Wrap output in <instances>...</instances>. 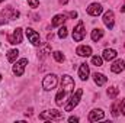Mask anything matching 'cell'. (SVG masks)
<instances>
[{
	"mask_svg": "<svg viewBox=\"0 0 125 123\" xmlns=\"http://www.w3.org/2000/svg\"><path fill=\"white\" fill-rule=\"evenodd\" d=\"M19 18V12L18 10H13V7H6L0 12V25H4L7 23L9 20H13V19H18Z\"/></svg>",
	"mask_w": 125,
	"mask_h": 123,
	"instance_id": "6da1fadb",
	"label": "cell"
},
{
	"mask_svg": "<svg viewBox=\"0 0 125 123\" xmlns=\"http://www.w3.org/2000/svg\"><path fill=\"white\" fill-rule=\"evenodd\" d=\"M82 96H83V90L82 88H77L76 90V93L70 97V100H68V103L65 104V107H64V110L65 112H71L79 103H80V98H82Z\"/></svg>",
	"mask_w": 125,
	"mask_h": 123,
	"instance_id": "7a4b0ae2",
	"label": "cell"
},
{
	"mask_svg": "<svg viewBox=\"0 0 125 123\" xmlns=\"http://www.w3.org/2000/svg\"><path fill=\"white\" fill-rule=\"evenodd\" d=\"M62 113L58 110H45L39 114L41 120H62Z\"/></svg>",
	"mask_w": 125,
	"mask_h": 123,
	"instance_id": "3957f363",
	"label": "cell"
},
{
	"mask_svg": "<svg viewBox=\"0 0 125 123\" xmlns=\"http://www.w3.org/2000/svg\"><path fill=\"white\" fill-rule=\"evenodd\" d=\"M84 36H86V31H84V23L80 20L77 25H76V28H74V31H73V39L76 41V42H82L83 39H84Z\"/></svg>",
	"mask_w": 125,
	"mask_h": 123,
	"instance_id": "277c9868",
	"label": "cell"
},
{
	"mask_svg": "<svg viewBox=\"0 0 125 123\" xmlns=\"http://www.w3.org/2000/svg\"><path fill=\"white\" fill-rule=\"evenodd\" d=\"M55 86H57V75H55V74H48V75L44 77V81H42L44 90L50 91V90L55 88Z\"/></svg>",
	"mask_w": 125,
	"mask_h": 123,
	"instance_id": "5b68a950",
	"label": "cell"
},
{
	"mask_svg": "<svg viewBox=\"0 0 125 123\" xmlns=\"http://www.w3.org/2000/svg\"><path fill=\"white\" fill-rule=\"evenodd\" d=\"M7 41H9V44H12V45H19V44H22V29H21V28L13 29V32L7 36Z\"/></svg>",
	"mask_w": 125,
	"mask_h": 123,
	"instance_id": "8992f818",
	"label": "cell"
},
{
	"mask_svg": "<svg viewBox=\"0 0 125 123\" xmlns=\"http://www.w3.org/2000/svg\"><path fill=\"white\" fill-rule=\"evenodd\" d=\"M26 64H28V60H26V58H22V60H19V61H15V65H13V74H15L16 77H22Z\"/></svg>",
	"mask_w": 125,
	"mask_h": 123,
	"instance_id": "52a82bcc",
	"label": "cell"
},
{
	"mask_svg": "<svg viewBox=\"0 0 125 123\" xmlns=\"http://www.w3.org/2000/svg\"><path fill=\"white\" fill-rule=\"evenodd\" d=\"M26 36H28V39H29V42H31L32 45H35V46H39L41 45V38H39V33L38 32H35L32 28H28L26 31Z\"/></svg>",
	"mask_w": 125,
	"mask_h": 123,
	"instance_id": "ba28073f",
	"label": "cell"
},
{
	"mask_svg": "<svg viewBox=\"0 0 125 123\" xmlns=\"http://www.w3.org/2000/svg\"><path fill=\"white\" fill-rule=\"evenodd\" d=\"M61 87L65 90L67 94L68 93H73V90H74V80L70 75H64L62 80H61Z\"/></svg>",
	"mask_w": 125,
	"mask_h": 123,
	"instance_id": "9c48e42d",
	"label": "cell"
},
{
	"mask_svg": "<svg viewBox=\"0 0 125 123\" xmlns=\"http://www.w3.org/2000/svg\"><path fill=\"white\" fill-rule=\"evenodd\" d=\"M103 23H105L106 28L114 29V26H115V16H114V12L112 10H108L103 15Z\"/></svg>",
	"mask_w": 125,
	"mask_h": 123,
	"instance_id": "30bf717a",
	"label": "cell"
},
{
	"mask_svg": "<svg viewBox=\"0 0 125 123\" xmlns=\"http://www.w3.org/2000/svg\"><path fill=\"white\" fill-rule=\"evenodd\" d=\"M103 117H105V113L100 109H94L89 113V122H97V120H102Z\"/></svg>",
	"mask_w": 125,
	"mask_h": 123,
	"instance_id": "8fae6325",
	"label": "cell"
},
{
	"mask_svg": "<svg viewBox=\"0 0 125 123\" xmlns=\"http://www.w3.org/2000/svg\"><path fill=\"white\" fill-rule=\"evenodd\" d=\"M89 72H90L89 65H87L86 62L80 64V68H79V77H80V80H82V81H86V80L89 78Z\"/></svg>",
	"mask_w": 125,
	"mask_h": 123,
	"instance_id": "7c38bea8",
	"label": "cell"
},
{
	"mask_svg": "<svg viewBox=\"0 0 125 123\" xmlns=\"http://www.w3.org/2000/svg\"><path fill=\"white\" fill-rule=\"evenodd\" d=\"M102 12H103V7H102L99 3H92V4L87 7V13H89L90 16H99Z\"/></svg>",
	"mask_w": 125,
	"mask_h": 123,
	"instance_id": "4fadbf2b",
	"label": "cell"
},
{
	"mask_svg": "<svg viewBox=\"0 0 125 123\" xmlns=\"http://www.w3.org/2000/svg\"><path fill=\"white\" fill-rule=\"evenodd\" d=\"M76 54L79 57H90L92 55V48L87 46V45H80V46H77Z\"/></svg>",
	"mask_w": 125,
	"mask_h": 123,
	"instance_id": "5bb4252c",
	"label": "cell"
},
{
	"mask_svg": "<svg viewBox=\"0 0 125 123\" xmlns=\"http://www.w3.org/2000/svg\"><path fill=\"white\" fill-rule=\"evenodd\" d=\"M124 70H125V62L122 61V60H118V61H115L111 65V71L115 72V74H119V72H122Z\"/></svg>",
	"mask_w": 125,
	"mask_h": 123,
	"instance_id": "9a60e30c",
	"label": "cell"
},
{
	"mask_svg": "<svg viewBox=\"0 0 125 123\" xmlns=\"http://www.w3.org/2000/svg\"><path fill=\"white\" fill-rule=\"evenodd\" d=\"M116 51L115 49H105L103 51V55H102V58L103 60H106V61H112V60H115L116 58Z\"/></svg>",
	"mask_w": 125,
	"mask_h": 123,
	"instance_id": "2e32d148",
	"label": "cell"
},
{
	"mask_svg": "<svg viewBox=\"0 0 125 123\" xmlns=\"http://www.w3.org/2000/svg\"><path fill=\"white\" fill-rule=\"evenodd\" d=\"M93 80H94V84L96 86H103L105 83H106V77L103 75V74H100V72H94L93 74Z\"/></svg>",
	"mask_w": 125,
	"mask_h": 123,
	"instance_id": "e0dca14e",
	"label": "cell"
},
{
	"mask_svg": "<svg viewBox=\"0 0 125 123\" xmlns=\"http://www.w3.org/2000/svg\"><path fill=\"white\" fill-rule=\"evenodd\" d=\"M64 22H65V15H55L54 16V19H52V26L54 28H57V26H61L64 25Z\"/></svg>",
	"mask_w": 125,
	"mask_h": 123,
	"instance_id": "ac0fdd59",
	"label": "cell"
},
{
	"mask_svg": "<svg viewBox=\"0 0 125 123\" xmlns=\"http://www.w3.org/2000/svg\"><path fill=\"white\" fill-rule=\"evenodd\" d=\"M18 57H19V51L18 49H10L7 52V61L9 62H15L18 60Z\"/></svg>",
	"mask_w": 125,
	"mask_h": 123,
	"instance_id": "d6986e66",
	"label": "cell"
},
{
	"mask_svg": "<svg viewBox=\"0 0 125 123\" xmlns=\"http://www.w3.org/2000/svg\"><path fill=\"white\" fill-rule=\"evenodd\" d=\"M102 36H103V31L102 29H93L92 35H90V38H92L93 42H97L99 39H102Z\"/></svg>",
	"mask_w": 125,
	"mask_h": 123,
	"instance_id": "ffe728a7",
	"label": "cell"
},
{
	"mask_svg": "<svg viewBox=\"0 0 125 123\" xmlns=\"http://www.w3.org/2000/svg\"><path fill=\"white\" fill-rule=\"evenodd\" d=\"M65 94H67L65 90L61 87V88H60V91L57 93V97H55V104H57V106H61V104H62V98L65 97Z\"/></svg>",
	"mask_w": 125,
	"mask_h": 123,
	"instance_id": "44dd1931",
	"label": "cell"
},
{
	"mask_svg": "<svg viewBox=\"0 0 125 123\" xmlns=\"http://www.w3.org/2000/svg\"><path fill=\"white\" fill-rule=\"evenodd\" d=\"M118 93H119V90H118L116 87H111V88H108V96H109L111 98H115V97L118 96Z\"/></svg>",
	"mask_w": 125,
	"mask_h": 123,
	"instance_id": "7402d4cb",
	"label": "cell"
},
{
	"mask_svg": "<svg viewBox=\"0 0 125 123\" xmlns=\"http://www.w3.org/2000/svg\"><path fill=\"white\" fill-rule=\"evenodd\" d=\"M118 106H119L118 101H115V103L112 104V116H114V117H118V114H119V113H118V112H119V107H118Z\"/></svg>",
	"mask_w": 125,
	"mask_h": 123,
	"instance_id": "603a6c76",
	"label": "cell"
},
{
	"mask_svg": "<svg viewBox=\"0 0 125 123\" xmlns=\"http://www.w3.org/2000/svg\"><path fill=\"white\" fill-rule=\"evenodd\" d=\"M102 62H103V60H102L100 57H97V55L92 57V64H93V65H96V67H102Z\"/></svg>",
	"mask_w": 125,
	"mask_h": 123,
	"instance_id": "cb8c5ba5",
	"label": "cell"
},
{
	"mask_svg": "<svg viewBox=\"0 0 125 123\" xmlns=\"http://www.w3.org/2000/svg\"><path fill=\"white\" fill-rule=\"evenodd\" d=\"M52 55H54V60H55L57 62H62L64 61V55H62V52H60V51H55Z\"/></svg>",
	"mask_w": 125,
	"mask_h": 123,
	"instance_id": "d4e9b609",
	"label": "cell"
},
{
	"mask_svg": "<svg viewBox=\"0 0 125 123\" xmlns=\"http://www.w3.org/2000/svg\"><path fill=\"white\" fill-rule=\"evenodd\" d=\"M58 36H60L61 39H64V38L67 36V28H65V26H61V28H60V31H58Z\"/></svg>",
	"mask_w": 125,
	"mask_h": 123,
	"instance_id": "484cf974",
	"label": "cell"
},
{
	"mask_svg": "<svg viewBox=\"0 0 125 123\" xmlns=\"http://www.w3.org/2000/svg\"><path fill=\"white\" fill-rule=\"evenodd\" d=\"M50 52H51V46H50V45H47V46L42 49V52H41V54H42V57H45V55H48Z\"/></svg>",
	"mask_w": 125,
	"mask_h": 123,
	"instance_id": "4316f807",
	"label": "cell"
},
{
	"mask_svg": "<svg viewBox=\"0 0 125 123\" xmlns=\"http://www.w3.org/2000/svg\"><path fill=\"white\" fill-rule=\"evenodd\" d=\"M28 3H29V6H31V7H33V9L39 6V1H38V0H28Z\"/></svg>",
	"mask_w": 125,
	"mask_h": 123,
	"instance_id": "83f0119b",
	"label": "cell"
},
{
	"mask_svg": "<svg viewBox=\"0 0 125 123\" xmlns=\"http://www.w3.org/2000/svg\"><path fill=\"white\" fill-rule=\"evenodd\" d=\"M119 112H122V114L125 116V98L119 103Z\"/></svg>",
	"mask_w": 125,
	"mask_h": 123,
	"instance_id": "f1b7e54d",
	"label": "cell"
},
{
	"mask_svg": "<svg viewBox=\"0 0 125 123\" xmlns=\"http://www.w3.org/2000/svg\"><path fill=\"white\" fill-rule=\"evenodd\" d=\"M68 122H70V123L79 122V117H76V116H71V117H68Z\"/></svg>",
	"mask_w": 125,
	"mask_h": 123,
	"instance_id": "f546056e",
	"label": "cell"
},
{
	"mask_svg": "<svg viewBox=\"0 0 125 123\" xmlns=\"http://www.w3.org/2000/svg\"><path fill=\"white\" fill-rule=\"evenodd\" d=\"M70 18H73V19H74V18H77V12H76V10L70 12Z\"/></svg>",
	"mask_w": 125,
	"mask_h": 123,
	"instance_id": "4dcf8cb0",
	"label": "cell"
},
{
	"mask_svg": "<svg viewBox=\"0 0 125 123\" xmlns=\"http://www.w3.org/2000/svg\"><path fill=\"white\" fill-rule=\"evenodd\" d=\"M47 38H48V41H51V39H52V38H54V36H52V33H50V35H48V36H47Z\"/></svg>",
	"mask_w": 125,
	"mask_h": 123,
	"instance_id": "1f68e13d",
	"label": "cell"
},
{
	"mask_svg": "<svg viewBox=\"0 0 125 123\" xmlns=\"http://www.w3.org/2000/svg\"><path fill=\"white\" fill-rule=\"evenodd\" d=\"M121 12H124V13H125V4L122 6V7H121Z\"/></svg>",
	"mask_w": 125,
	"mask_h": 123,
	"instance_id": "d6a6232c",
	"label": "cell"
},
{
	"mask_svg": "<svg viewBox=\"0 0 125 123\" xmlns=\"http://www.w3.org/2000/svg\"><path fill=\"white\" fill-rule=\"evenodd\" d=\"M0 81H1V75H0Z\"/></svg>",
	"mask_w": 125,
	"mask_h": 123,
	"instance_id": "836d02e7",
	"label": "cell"
},
{
	"mask_svg": "<svg viewBox=\"0 0 125 123\" xmlns=\"http://www.w3.org/2000/svg\"><path fill=\"white\" fill-rule=\"evenodd\" d=\"M1 1H4V0H0V3H1Z\"/></svg>",
	"mask_w": 125,
	"mask_h": 123,
	"instance_id": "e575fe53",
	"label": "cell"
}]
</instances>
